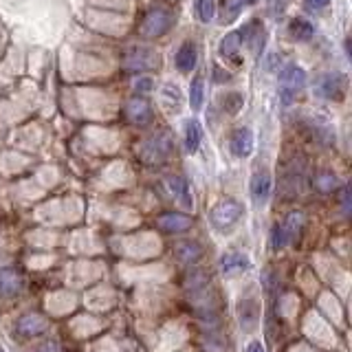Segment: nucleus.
I'll use <instances>...</instances> for the list:
<instances>
[{"mask_svg":"<svg viewBox=\"0 0 352 352\" xmlns=\"http://www.w3.org/2000/svg\"><path fill=\"white\" fill-rule=\"evenodd\" d=\"M172 27V14L165 9H152L141 22V36L146 38H161Z\"/></svg>","mask_w":352,"mask_h":352,"instance_id":"nucleus-5","label":"nucleus"},{"mask_svg":"<svg viewBox=\"0 0 352 352\" xmlns=\"http://www.w3.org/2000/svg\"><path fill=\"white\" fill-rule=\"evenodd\" d=\"M251 269V260L247 253L242 251H227L223 258H220V271L227 278H236V275H242L245 271Z\"/></svg>","mask_w":352,"mask_h":352,"instance_id":"nucleus-10","label":"nucleus"},{"mask_svg":"<svg viewBox=\"0 0 352 352\" xmlns=\"http://www.w3.org/2000/svg\"><path fill=\"white\" fill-rule=\"evenodd\" d=\"M271 190H273V179H271V174L267 170H258L256 174L251 176L249 192H251V201L256 207H264L269 203Z\"/></svg>","mask_w":352,"mask_h":352,"instance_id":"nucleus-6","label":"nucleus"},{"mask_svg":"<svg viewBox=\"0 0 352 352\" xmlns=\"http://www.w3.org/2000/svg\"><path fill=\"white\" fill-rule=\"evenodd\" d=\"M247 352H264V346L260 344V341H251V344L247 346Z\"/></svg>","mask_w":352,"mask_h":352,"instance_id":"nucleus-30","label":"nucleus"},{"mask_svg":"<svg viewBox=\"0 0 352 352\" xmlns=\"http://www.w3.org/2000/svg\"><path fill=\"white\" fill-rule=\"evenodd\" d=\"M240 33H245V38H247L242 42H247V47L256 55H260L264 49V38H267V31H264V27L260 25V20H251L245 27V31H240Z\"/></svg>","mask_w":352,"mask_h":352,"instance_id":"nucleus-17","label":"nucleus"},{"mask_svg":"<svg viewBox=\"0 0 352 352\" xmlns=\"http://www.w3.org/2000/svg\"><path fill=\"white\" fill-rule=\"evenodd\" d=\"M0 352H5V350H3V348H0Z\"/></svg>","mask_w":352,"mask_h":352,"instance_id":"nucleus-32","label":"nucleus"},{"mask_svg":"<svg viewBox=\"0 0 352 352\" xmlns=\"http://www.w3.org/2000/svg\"><path fill=\"white\" fill-rule=\"evenodd\" d=\"M174 64H176V69H179L181 73H192L196 69L198 51H196V47L192 42L181 44V49L176 51V55H174Z\"/></svg>","mask_w":352,"mask_h":352,"instance_id":"nucleus-16","label":"nucleus"},{"mask_svg":"<svg viewBox=\"0 0 352 352\" xmlns=\"http://www.w3.org/2000/svg\"><path fill=\"white\" fill-rule=\"evenodd\" d=\"M124 66L128 71H137V73H143V71H150L157 66V53L148 47H137L128 53V58L124 62Z\"/></svg>","mask_w":352,"mask_h":352,"instance_id":"nucleus-9","label":"nucleus"},{"mask_svg":"<svg viewBox=\"0 0 352 352\" xmlns=\"http://www.w3.org/2000/svg\"><path fill=\"white\" fill-rule=\"evenodd\" d=\"M240 324L245 330H253L258 326L260 322V306L258 302L253 300V297H249V300H242L240 302Z\"/></svg>","mask_w":352,"mask_h":352,"instance_id":"nucleus-19","label":"nucleus"},{"mask_svg":"<svg viewBox=\"0 0 352 352\" xmlns=\"http://www.w3.org/2000/svg\"><path fill=\"white\" fill-rule=\"evenodd\" d=\"M229 148L238 159L251 157L253 148H256V135H253V130L247 128V126L234 130V135H231V139H229Z\"/></svg>","mask_w":352,"mask_h":352,"instance_id":"nucleus-7","label":"nucleus"},{"mask_svg":"<svg viewBox=\"0 0 352 352\" xmlns=\"http://www.w3.org/2000/svg\"><path fill=\"white\" fill-rule=\"evenodd\" d=\"M47 328H49L47 319L38 313H27L16 322V330L22 337H40L47 333Z\"/></svg>","mask_w":352,"mask_h":352,"instance_id":"nucleus-12","label":"nucleus"},{"mask_svg":"<svg viewBox=\"0 0 352 352\" xmlns=\"http://www.w3.org/2000/svg\"><path fill=\"white\" fill-rule=\"evenodd\" d=\"M157 225L161 231H165V234H185V231L192 229V218L187 214H181V212H165L157 218Z\"/></svg>","mask_w":352,"mask_h":352,"instance_id":"nucleus-8","label":"nucleus"},{"mask_svg":"<svg viewBox=\"0 0 352 352\" xmlns=\"http://www.w3.org/2000/svg\"><path fill=\"white\" fill-rule=\"evenodd\" d=\"M203 253L205 251L201 247V242H196V240H179L174 245V258L181 264H196L203 258Z\"/></svg>","mask_w":352,"mask_h":352,"instance_id":"nucleus-14","label":"nucleus"},{"mask_svg":"<svg viewBox=\"0 0 352 352\" xmlns=\"http://www.w3.org/2000/svg\"><path fill=\"white\" fill-rule=\"evenodd\" d=\"M22 291V278L14 269L0 271V297H16Z\"/></svg>","mask_w":352,"mask_h":352,"instance_id":"nucleus-18","label":"nucleus"},{"mask_svg":"<svg viewBox=\"0 0 352 352\" xmlns=\"http://www.w3.org/2000/svg\"><path fill=\"white\" fill-rule=\"evenodd\" d=\"M132 86H135V91H137V93H150L154 84H152V80H150L148 75H139Z\"/></svg>","mask_w":352,"mask_h":352,"instance_id":"nucleus-28","label":"nucleus"},{"mask_svg":"<svg viewBox=\"0 0 352 352\" xmlns=\"http://www.w3.org/2000/svg\"><path fill=\"white\" fill-rule=\"evenodd\" d=\"M289 36L293 40H297V42H308V40L315 36V29H313V25L308 20H304V18H293L289 22Z\"/></svg>","mask_w":352,"mask_h":352,"instance_id":"nucleus-21","label":"nucleus"},{"mask_svg":"<svg viewBox=\"0 0 352 352\" xmlns=\"http://www.w3.org/2000/svg\"><path fill=\"white\" fill-rule=\"evenodd\" d=\"M201 139H203L201 126H198V121L190 119L185 124V150L190 154H194L198 148H201Z\"/></svg>","mask_w":352,"mask_h":352,"instance_id":"nucleus-22","label":"nucleus"},{"mask_svg":"<svg viewBox=\"0 0 352 352\" xmlns=\"http://www.w3.org/2000/svg\"><path fill=\"white\" fill-rule=\"evenodd\" d=\"M196 9L203 22H212L216 16V0H196Z\"/></svg>","mask_w":352,"mask_h":352,"instance_id":"nucleus-27","label":"nucleus"},{"mask_svg":"<svg viewBox=\"0 0 352 352\" xmlns=\"http://www.w3.org/2000/svg\"><path fill=\"white\" fill-rule=\"evenodd\" d=\"M170 152H172V137H170V132H157V135H152L150 139H146V141L141 143L139 157L146 163H150V165H157V163L168 159Z\"/></svg>","mask_w":352,"mask_h":352,"instance_id":"nucleus-3","label":"nucleus"},{"mask_svg":"<svg viewBox=\"0 0 352 352\" xmlns=\"http://www.w3.org/2000/svg\"><path fill=\"white\" fill-rule=\"evenodd\" d=\"M205 102V80L203 77H194V82L190 86V106L192 110H201Z\"/></svg>","mask_w":352,"mask_h":352,"instance_id":"nucleus-23","label":"nucleus"},{"mask_svg":"<svg viewBox=\"0 0 352 352\" xmlns=\"http://www.w3.org/2000/svg\"><path fill=\"white\" fill-rule=\"evenodd\" d=\"M242 214H245V205L240 201H236V198H223L209 212V223H212L216 231H229L231 227L238 225Z\"/></svg>","mask_w":352,"mask_h":352,"instance_id":"nucleus-1","label":"nucleus"},{"mask_svg":"<svg viewBox=\"0 0 352 352\" xmlns=\"http://www.w3.org/2000/svg\"><path fill=\"white\" fill-rule=\"evenodd\" d=\"M209 284V275L205 271H192V273H187V278H185V286L190 289L192 293H198V291H203L205 286Z\"/></svg>","mask_w":352,"mask_h":352,"instance_id":"nucleus-25","label":"nucleus"},{"mask_svg":"<svg viewBox=\"0 0 352 352\" xmlns=\"http://www.w3.org/2000/svg\"><path fill=\"white\" fill-rule=\"evenodd\" d=\"M346 91H348V80L341 73H326L315 84V93L324 99H330V102H341L346 97Z\"/></svg>","mask_w":352,"mask_h":352,"instance_id":"nucleus-4","label":"nucleus"},{"mask_svg":"<svg viewBox=\"0 0 352 352\" xmlns=\"http://www.w3.org/2000/svg\"><path fill=\"white\" fill-rule=\"evenodd\" d=\"M245 3H247V5H253V3H256V0H245Z\"/></svg>","mask_w":352,"mask_h":352,"instance_id":"nucleus-31","label":"nucleus"},{"mask_svg":"<svg viewBox=\"0 0 352 352\" xmlns=\"http://www.w3.org/2000/svg\"><path fill=\"white\" fill-rule=\"evenodd\" d=\"M165 185H168V190H170L172 198H174V201L179 203L181 207H185V209H192V207H194L190 185H187V181L183 179V176H168V181H165Z\"/></svg>","mask_w":352,"mask_h":352,"instance_id":"nucleus-15","label":"nucleus"},{"mask_svg":"<svg viewBox=\"0 0 352 352\" xmlns=\"http://www.w3.org/2000/svg\"><path fill=\"white\" fill-rule=\"evenodd\" d=\"M304 3L311 7L313 11H319V9H326L330 5V0H304Z\"/></svg>","mask_w":352,"mask_h":352,"instance_id":"nucleus-29","label":"nucleus"},{"mask_svg":"<svg viewBox=\"0 0 352 352\" xmlns=\"http://www.w3.org/2000/svg\"><path fill=\"white\" fill-rule=\"evenodd\" d=\"M242 33L240 31H229L227 36L220 42V53H223V58L227 60H234V62H240V49H242Z\"/></svg>","mask_w":352,"mask_h":352,"instance_id":"nucleus-20","label":"nucleus"},{"mask_svg":"<svg viewBox=\"0 0 352 352\" xmlns=\"http://www.w3.org/2000/svg\"><path fill=\"white\" fill-rule=\"evenodd\" d=\"M304 223H306V216H304L302 212H291L289 216L284 218V223L280 225L284 245H291V242H297V240H300L302 229H304Z\"/></svg>","mask_w":352,"mask_h":352,"instance_id":"nucleus-13","label":"nucleus"},{"mask_svg":"<svg viewBox=\"0 0 352 352\" xmlns=\"http://www.w3.org/2000/svg\"><path fill=\"white\" fill-rule=\"evenodd\" d=\"M306 84V71L297 64H289L280 71V99L282 104H293L297 93L302 91Z\"/></svg>","mask_w":352,"mask_h":352,"instance_id":"nucleus-2","label":"nucleus"},{"mask_svg":"<svg viewBox=\"0 0 352 352\" xmlns=\"http://www.w3.org/2000/svg\"><path fill=\"white\" fill-rule=\"evenodd\" d=\"M337 185H339V179L333 174V172H319L317 174V179H315V190L319 192H335L337 190Z\"/></svg>","mask_w":352,"mask_h":352,"instance_id":"nucleus-24","label":"nucleus"},{"mask_svg":"<svg viewBox=\"0 0 352 352\" xmlns=\"http://www.w3.org/2000/svg\"><path fill=\"white\" fill-rule=\"evenodd\" d=\"M242 102H245V99H242V95L240 93H225L223 97H220V104H223V110L227 115H236L238 110L242 108Z\"/></svg>","mask_w":352,"mask_h":352,"instance_id":"nucleus-26","label":"nucleus"},{"mask_svg":"<svg viewBox=\"0 0 352 352\" xmlns=\"http://www.w3.org/2000/svg\"><path fill=\"white\" fill-rule=\"evenodd\" d=\"M126 117H128L130 124L143 128V126L152 124L154 113H152V106L143 97H132L130 102L126 104Z\"/></svg>","mask_w":352,"mask_h":352,"instance_id":"nucleus-11","label":"nucleus"}]
</instances>
